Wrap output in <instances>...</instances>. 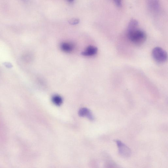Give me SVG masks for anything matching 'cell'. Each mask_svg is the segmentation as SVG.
I'll return each mask as SVG.
<instances>
[{
	"label": "cell",
	"mask_w": 168,
	"mask_h": 168,
	"mask_svg": "<svg viewBox=\"0 0 168 168\" xmlns=\"http://www.w3.org/2000/svg\"><path fill=\"white\" fill-rule=\"evenodd\" d=\"M127 35L130 41L135 45L138 46L143 44L147 39L145 33L138 28L127 31Z\"/></svg>",
	"instance_id": "1"
},
{
	"label": "cell",
	"mask_w": 168,
	"mask_h": 168,
	"mask_svg": "<svg viewBox=\"0 0 168 168\" xmlns=\"http://www.w3.org/2000/svg\"><path fill=\"white\" fill-rule=\"evenodd\" d=\"M152 56L153 59L159 64L165 63L167 60V53L166 51L160 47H155L153 49Z\"/></svg>",
	"instance_id": "2"
},
{
	"label": "cell",
	"mask_w": 168,
	"mask_h": 168,
	"mask_svg": "<svg viewBox=\"0 0 168 168\" xmlns=\"http://www.w3.org/2000/svg\"><path fill=\"white\" fill-rule=\"evenodd\" d=\"M120 155L125 158H129L131 154V151L130 148L120 140L116 141Z\"/></svg>",
	"instance_id": "3"
},
{
	"label": "cell",
	"mask_w": 168,
	"mask_h": 168,
	"mask_svg": "<svg viewBox=\"0 0 168 168\" xmlns=\"http://www.w3.org/2000/svg\"><path fill=\"white\" fill-rule=\"evenodd\" d=\"M148 8L153 12L157 13L160 9L159 0H147Z\"/></svg>",
	"instance_id": "4"
},
{
	"label": "cell",
	"mask_w": 168,
	"mask_h": 168,
	"mask_svg": "<svg viewBox=\"0 0 168 168\" xmlns=\"http://www.w3.org/2000/svg\"><path fill=\"white\" fill-rule=\"evenodd\" d=\"M97 52L98 49L96 47L93 46H90L88 47L82 54L84 56H92L95 55Z\"/></svg>",
	"instance_id": "5"
},
{
	"label": "cell",
	"mask_w": 168,
	"mask_h": 168,
	"mask_svg": "<svg viewBox=\"0 0 168 168\" xmlns=\"http://www.w3.org/2000/svg\"><path fill=\"white\" fill-rule=\"evenodd\" d=\"M60 47L62 51L67 53L71 52L74 49L73 45L69 42H64L62 43Z\"/></svg>",
	"instance_id": "6"
},
{
	"label": "cell",
	"mask_w": 168,
	"mask_h": 168,
	"mask_svg": "<svg viewBox=\"0 0 168 168\" xmlns=\"http://www.w3.org/2000/svg\"><path fill=\"white\" fill-rule=\"evenodd\" d=\"M79 114L80 116L82 117L86 116L90 120H92L94 119V117L92 113L89 109L86 108H83L80 109L79 112Z\"/></svg>",
	"instance_id": "7"
},
{
	"label": "cell",
	"mask_w": 168,
	"mask_h": 168,
	"mask_svg": "<svg viewBox=\"0 0 168 168\" xmlns=\"http://www.w3.org/2000/svg\"><path fill=\"white\" fill-rule=\"evenodd\" d=\"M138 22L137 20L135 19L131 20L128 26L127 31L132 30L138 28Z\"/></svg>",
	"instance_id": "8"
},
{
	"label": "cell",
	"mask_w": 168,
	"mask_h": 168,
	"mask_svg": "<svg viewBox=\"0 0 168 168\" xmlns=\"http://www.w3.org/2000/svg\"><path fill=\"white\" fill-rule=\"evenodd\" d=\"M53 103L57 106H60L63 103V99L62 98L58 95H55L52 98Z\"/></svg>",
	"instance_id": "9"
},
{
	"label": "cell",
	"mask_w": 168,
	"mask_h": 168,
	"mask_svg": "<svg viewBox=\"0 0 168 168\" xmlns=\"http://www.w3.org/2000/svg\"><path fill=\"white\" fill-rule=\"evenodd\" d=\"M30 55H29V54H23V56H22V59L25 62H29L30 60Z\"/></svg>",
	"instance_id": "10"
},
{
	"label": "cell",
	"mask_w": 168,
	"mask_h": 168,
	"mask_svg": "<svg viewBox=\"0 0 168 168\" xmlns=\"http://www.w3.org/2000/svg\"><path fill=\"white\" fill-rule=\"evenodd\" d=\"M79 22V20L78 19H72L68 21L69 24L72 25H75L78 24Z\"/></svg>",
	"instance_id": "11"
},
{
	"label": "cell",
	"mask_w": 168,
	"mask_h": 168,
	"mask_svg": "<svg viewBox=\"0 0 168 168\" xmlns=\"http://www.w3.org/2000/svg\"><path fill=\"white\" fill-rule=\"evenodd\" d=\"M114 1L117 6L118 7H120L122 6V0H113Z\"/></svg>",
	"instance_id": "12"
},
{
	"label": "cell",
	"mask_w": 168,
	"mask_h": 168,
	"mask_svg": "<svg viewBox=\"0 0 168 168\" xmlns=\"http://www.w3.org/2000/svg\"><path fill=\"white\" fill-rule=\"evenodd\" d=\"M5 64L6 67L8 68L12 67V65L9 63H5Z\"/></svg>",
	"instance_id": "13"
},
{
	"label": "cell",
	"mask_w": 168,
	"mask_h": 168,
	"mask_svg": "<svg viewBox=\"0 0 168 168\" xmlns=\"http://www.w3.org/2000/svg\"><path fill=\"white\" fill-rule=\"evenodd\" d=\"M68 1L70 2H72L74 1V0H68Z\"/></svg>",
	"instance_id": "14"
}]
</instances>
